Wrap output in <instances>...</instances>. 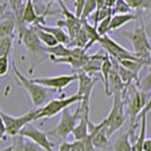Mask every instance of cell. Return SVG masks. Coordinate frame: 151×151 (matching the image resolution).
I'll use <instances>...</instances> for the list:
<instances>
[{
  "label": "cell",
  "mask_w": 151,
  "mask_h": 151,
  "mask_svg": "<svg viewBox=\"0 0 151 151\" xmlns=\"http://www.w3.org/2000/svg\"><path fill=\"white\" fill-rule=\"evenodd\" d=\"M33 82L40 84L42 86L55 90L56 92L61 93V91L67 87L69 84L78 80V75H60L55 76V77H42V78H31Z\"/></svg>",
  "instance_id": "7c38bea8"
},
{
  "label": "cell",
  "mask_w": 151,
  "mask_h": 151,
  "mask_svg": "<svg viewBox=\"0 0 151 151\" xmlns=\"http://www.w3.org/2000/svg\"><path fill=\"white\" fill-rule=\"evenodd\" d=\"M85 1H86V0H76L75 1V14L78 18H80V16H81Z\"/></svg>",
  "instance_id": "d590c367"
},
{
  "label": "cell",
  "mask_w": 151,
  "mask_h": 151,
  "mask_svg": "<svg viewBox=\"0 0 151 151\" xmlns=\"http://www.w3.org/2000/svg\"><path fill=\"white\" fill-rule=\"evenodd\" d=\"M122 97L125 101L127 115L130 121L129 127H133L138 124V117L147 102L146 93L142 92L137 86V83L133 82L126 88Z\"/></svg>",
  "instance_id": "277c9868"
},
{
  "label": "cell",
  "mask_w": 151,
  "mask_h": 151,
  "mask_svg": "<svg viewBox=\"0 0 151 151\" xmlns=\"http://www.w3.org/2000/svg\"><path fill=\"white\" fill-rule=\"evenodd\" d=\"M33 29H34L36 35L38 37V39L40 40L42 44H44L45 47H49V46H54L57 44H59L58 41L55 39V37L53 35H51L49 32H46L44 29H42L39 27H32Z\"/></svg>",
  "instance_id": "484cf974"
},
{
  "label": "cell",
  "mask_w": 151,
  "mask_h": 151,
  "mask_svg": "<svg viewBox=\"0 0 151 151\" xmlns=\"http://www.w3.org/2000/svg\"><path fill=\"white\" fill-rule=\"evenodd\" d=\"M98 44L101 45L103 50L110 55L111 58L115 59L118 61L124 60H135L139 59L135 56L133 52L126 49L121 45L118 44L117 42L111 38L108 34L104 35L100 38Z\"/></svg>",
  "instance_id": "9c48e42d"
},
{
  "label": "cell",
  "mask_w": 151,
  "mask_h": 151,
  "mask_svg": "<svg viewBox=\"0 0 151 151\" xmlns=\"http://www.w3.org/2000/svg\"><path fill=\"white\" fill-rule=\"evenodd\" d=\"M79 119V105L74 112H70L68 109H65L61 111L60 119L53 129L47 132V135L56 136L60 139L66 140L67 137L72 134L76 125Z\"/></svg>",
  "instance_id": "52a82bcc"
},
{
  "label": "cell",
  "mask_w": 151,
  "mask_h": 151,
  "mask_svg": "<svg viewBox=\"0 0 151 151\" xmlns=\"http://www.w3.org/2000/svg\"><path fill=\"white\" fill-rule=\"evenodd\" d=\"M137 126H138V124L133 127H129V130L118 137V139L116 140L114 145H113V151H133L132 144L130 141V137H131L132 133L135 132V129H137Z\"/></svg>",
  "instance_id": "ac0fdd59"
},
{
  "label": "cell",
  "mask_w": 151,
  "mask_h": 151,
  "mask_svg": "<svg viewBox=\"0 0 151 151\" xmlns=\"http://www.w3.org/2000/svg\"><path fill=\"white\" fill-rule=\"evenodd\" d=\"M145 30L146 35L148 37V39H151V21L145 25Z\"/></svg>",
  "instance_id": "7bdbcfd3"
},
{
  "label": "cell",
  "mask_w": 151,
  "mask_h": 151,
  "mask_svg": "<svg viewBox=\"0 0 151 151\" xmlns=\"http://www.w3.org/2000/svg\"><path fill=\"white\" fill-rule=\"evenodd\" d=\"M137 86H138V88L145 93H147L151 90V63L148 65L147 73H146V75L143 78V79L138 82Z\"/></svg>",
  "instance_id": "f1b7e54d"
},
{
  "label": "cell",
  "mask_w": 151,
  "mask_h": 151,
  "mask_svg": "<svg viewBox=\"0 0 151 151\" xmlns=\"http://www.w3.org/2000/svg\"><path fill=\"white\" fill-rule=\"evenodd\" d=\"M144 151H151V138H145L143 145Z\"/></svg>",
  "instance_id": "b9f144b4"
},
{
  "label": "cell",
  "mask_w": 151,
  "mask_h": 151,
  "mask_svg": "<svg viewBox=\"0 0 151 151\" xmlns=\"http://www.w3.org/2000/svg\"><path fill=\"white\" fill-rule=\"evenodd\" d=\"M35 27H39L45 31L49 32L51 35H53L55 37V39L58 41L59 44H63V45L70 44V37L67 34V32H66L63 27H60L59 26L51 27V26H46V25H38Z\"/></svg>",
  "instance_id": "ffe728a7"
},
{
  "label": "cell",
  "mask_w": 151,
  "mask_h": 151,
  "mask_svg": "<svg viewBox=\"0 0 151 151\" xmlns=\"http://www.w3.org/2000/svg\"><path fill=\"white\" fill-rule=\"evenodd\" d=\"M96 9H97L96 0H86L80 19H81V20L88 19V17L91 16L92 14L96 11Z\"/></svg>",
  "instance_id": "83f0119b"
},
{
  "label": "cell",
  "mask_w": 151,
  "mask_h": 151,
  "mask_svg": "<svg viewBox=\"0 0 151 151\" xmlns=\"http://www.w3.org/2000/svg\"><path fill=\"white\" fill-rule=\"evenodd\" d=\"M2 112V108L0 106V141L6 139V134H7V130H6V126H5L4 120L1 115Z\"/></svg>",
  "instance_id": "8d00e7d4"
},
{
  "label": "cell",
  "mask_w": 151,
  "mask_h": 151,
  "mask_svg": "<svg viewBox=\"0 0 151 151\" xmlns=\"http://www.w3.org/2000/svg\"><path fill=\"white\" fill-rule=\"evenodd\" d=\"M105 56H106V52L104 50L98 51L97 53L93 55H89L88 61L80 71H83V72L87 73L89 75H92L96 72H99Z\"/></svg>",
  "instance_id": "e0dca14e"
},
{
  "label": "cell",
  "mask_w": 151,
  "mask_h": 151,
  "mask_svg": "<svg viewBox=\"0 0 151 151\" xmlns=\"http://www.w3.org/2000/svg\"><path fill=\"white\" fill-rule=\"evenodd\" d=\"M23 150L24 151H42V149L39 145H37L30 140L24 138L23 143Z\"/></svg>",
  "instance_id": "836d02e7"
},
{
  "label": "cell",
  "mask_w": 151,
  "mask_h": 151,
  "mask_svg": "<svg viewBox=\"0 0 151 151\" xmlns=\"http://www.w3.org/2000/svg\"><path fill=\"white\" fill-rule=\"evenodd\" d=\"M111 60H112V69L111 71L110 78H109V93H110V96H113V94H123L127 86L123 82L119 74H118L117 60L113 58H111Z\"/></svg>",
  "instance_id": "9a60e30c"
},
{
  "label": "cell",
  "mask_w": 151,
  "mask_h": 151,
  "mask_svg": "<svg viewBox=\"0 0 151 151\" xmlns=\"http://www.w3.org/2000/svg\"><path fill=\"white\" fill-rule=\"evenodd\" d=\"M48 8L45 12L42 14H38L34 4H33V0H26L25 4H24L23 12L21 14V19L19 24H25V25H31L32 27H35L38 25H46L45 24V17L48 14H53L54 12H49Z\"/></svg>",
  "instance_id": "4fadbf2b"
},
{
  "label": "cell",
  "mask_w": 151,
  "mask_h": 151,
  "mask_svg": "<svg viewBox=\"0 0 151 151\" xmlns=\"http://www.w3.org/2000/svg\"><path fill=\"white\" fill-rule=\"evenodd\" d=\"M78 89L77 93L82 97V100H91V96L93 90L96 86L98 78H93L91 75L78 71Z\"/></svg>",
  "instance_id": "5bb4252c"
},
{
  "label": "cell",
  "mask_w": 151,
  "mask_h": 151,
  "mask_svg": "<svg viewBox=\"0 0 151 151\" xmlns=\"http://www.w3.org/2000/svg\"><path fill=\"white\" fill-rule=\"evenodd\" d=\"M111 16H109L105 19H103L102 21H100L96 26V30L98 32V34L100 37L106 35L109 33V27H110V23H111Z\"/></svg>",
  "instance_id": "1f68e13d"
},
{
  "label": "cell",
  "mask_w": 151,
  "mask_h": 151,
  "mask_svg": "<svg viewBox=\"0 0 151 151\" xmlns=\"http://www.w3.org/2000/svg\"><path fill=\"white\" fill-rule=\"evenodd\" d=\"M82 100V97L78 96V93H75L70 96H60L59 98H54L47 101L44 106L36 109V116L35 121L42 119V118H51L58 113L61 112L65 109H67L74 103L80 102Z\"/></svg>",
  "instance_id": "8992f818"
},
{
  "label": "cell",
  "mask_w": 151,
  "mask_h": 151,
  "mask_svg": "<svg viewBox=\"0 0 151 151\" xmlns=\"http://www.w3.org/2000/svg\"><path fill=\"white\" fill-rule=\"evenodd\" d=\"M140 17V14L138 13H117L113 14L111 19L110 23V27H109V32L113 31L115 29L122 27L123 26H125L126 24L129 23L131 21L138 20V18Z\"/></svg>",
  "instance_id": "2e32d148"
},
{
  "label": "cell",
  "mask_w": 151,
  "mask_h": 151,
  "mask_svg": "<svg viewBox=\"0 0 151 151\" xmlns=\"http://www.w3.org/2000/svg\"><path fill=\"white\" fill-rule=\"evenodd\" d=\"M90 121H91L90 118L79 117L78 122L77 123L75 129L72 131L73 137L76 141H82L87 137V135L89 133L88 125H89Z\"/></svg>",
  "instance_id": "7402d4cb"
},
{
  "label": "cell",
  "mask_w": 151,
  "mask_h": 151,
  "mask_svg": "<svg viewBox=\"0 0 151 151\" xmlns=\"http://www.w3.org/2000/svg\"><path fill=\"white\" fill-rule=\"evenodd\" d=\"M46 53L49 55V57H53L56 59H61L69 57L72 53V48L66 46L63 44H57L54 46L45 47Z\"/></svg>",
  "instance_id": "cb8c5ba5"
},
{
  "label": "cell",
  "mask_w": 151,
  "mask_h": 151,
  "mask_svg": "<svg viewBox=\"0 0 151 151\" xmlns=\"http://www.w3.org/2000/svg\"><path fill=\"white\" fill-rule=\"evenodd\" d=\"M12 71H13L14 78L16 80V83H18L21 87H23L27 92L33 106L35 108L42 107V104L46 100H48L56 93L55 90L42 86V85L33 82L31 79L25 77L20 72V70L17 68V65L14 61H12Z\"/></svg>",
  "instance_id": "7a4b0ae2"
},
{
  "label": "cell",
  "mask_w": 151,
  "mask_h": 151,
  "mask_svg": "<svg viewBox=\"0 0 151 151\" xmlns=\"http://www.w3.org/2000/svg\"><path fill=\"white\" fill-rule=\"evenodd\" d=\"M70 148H71V143L64 141L60 145L58 151H70Z\"/></svg>",
  "instance_id": "60d3db41"
},
{
  "label": "cell",
  "mask_w": 151,
  "mask_h": 151,
  "mask_svg": "<svg viewBox=\"0 0 151 151\" xmlns=\"http://www.w3.org/2000/svg\"><path fill=\"white\" fill-rule=\"evenodd\" d=\"M117 70H118V74H119L121 79L123 80V82L126 84L127 87L133 82L138 84L139 75L134 73V72H132V71H130L129 69H127L126 67H124V66L119 63V61L118 60H117Z\"/></svg>",
  "instance_id": "d4e9b609"
},
{
  "label": "cell",
  "mask_w": 151,
  "mask_h": 151,
  "mask_svg": "<svg viewBox=\"0 0 151 151\" xmlns=\"http://www.w3.org/2000/svg\"><path fill=\"white\" fill-rule=\"evenodd\" d=\"M131 8L127 5L124 0H115L114 6L112 7V13H129L131 12Z\"/></svg>",
  "instance_id": "4dcf8cb0"
},
{
  "label": "cell",
  "mask_w": 151,
  "mask_h": 151,
  "mask_svg": "<svg viewBox=\"0 0 151 151\" xmlns=\"http://www.w3.org/2000/svg\"><path fill=\"white\" fill-rule=\"evenodd\" d=\"M7 9V3H0V15H3Z\"/></svg>",
  "instance_id": "ee69618b"
},
{
  "label": "cell",
  "mask_w": 151,
  "mask_h": 151,
  "mask_svg": "<svg viewBox=\"0 0 151 151\" xmlns=\"http://www.w3.org/2000/svg\"><path fill=\"white\" fill-rule=\"evenodd\" d=\"M23 143H24V137H22L21 135H17L15 137H13L12 151H24Z\"/></svg>",
  "instance_id": "e575fe53"
},
{
  "label": "cell",
  "mask_w": 151,
  "mask_h": 151,
  "mask_svg": "<svg viewBox=\"0 0 151 151\" xmlns=\"http://www.w3.org/2000/svg\"><path fill=\"white\" fill-rule=\"evenodd\" d=\"M111 69H112V60L111 58V56L108 53H106V56L101 64L100 72L102 75L103 85H104V89H105V93L107 94V96H110V93H109V78H110Z\"/></svg>",
  "instance_id": "44dd1931"
},
{
  "label": "cell",
  "mask_w": 151,
  "mask_h": 151,
  "mask_svg": "<svg viewBox=\"0 0 151 151\" xmlns=\"http://www.w3.org/2000/svg\"><path fill=\"white\" fill-rule=\"evenodd\" d=\"M9 70V55L0 56V78L5 77Z\"/></svg>",
  "instance_id": "d6a6232c"
},
{
  "label": "cell",
  "mask_w": 151,
  "mask_h": 151,
  "mask_svg": "<svg viewBox=\"0 0 151 151\" xmlns=\"http://www.w3.org/2000/svg\"><path fill=\"white\" fill-rule=\"evenodd\" d=\"M150 111H151V96H150V98L147 100V102H146L145 107L144 108V110L142 111V112L140 113V115H139V117H138V121L140 120V118H141L142 116H143V115H146Z\"/></svg>",
  "instance_id": "ab89813d"
},
{
  "label": "cell",
  "mask_w": 151,
  "mask_h": 151,
  "mask_svg": "<svg viewBox=\"0 0 151 151\" xmlns=\"http://www.w3.org/2000/svg\"><path fill=\"white\" fill-rule=\"evenodd\" d=\"M121 35L129 40L133 47V53L137 58L151 63V45L148 37L145 30V24L141 16L138 18V24L134 30H125L121 32Z\"/></svg>",
  "instance_id": "3957f363"
},
{
  "label": "cell",
  "mask_w": 151,
  "mask_h": 151,
  "mask_svg": "<svg viewBox=\"0 0 151 151\" xmlns=\"http://www.w3.org/2000/svg\"><path fill=\"white\" fill-rule=\"evenodd\" d=\"M82 28L85 30V32H86V34L88 36V39H89L88 45L84 48L85 51H87L93 44L98 42L101 37L99 36L98 32L96 30V27L93 26V25H91V24L88 22L87 19L82 20Z\"/></svg>",
  "instance_id": "603a6c76"
},
{
  "label": "cell",
  "mask_w": 151,
  "mask_h": 151,
  "mask_svg": "<svg viewBox=\"0 0 151 151\" xmlns=\"http://www.w3.org/2000/svg\"><path fill=\"white\" fill-rule=\"evenodd\" d=\"M125 101L122 94H113V103L111 111L107 117L102 120L103 127L106 130L109 138L113 135L114 132L120 129L126 121Z\"/></svg>",
  "instance_id": "5b68a950"
},
{
  "label": "cell",
  "mask_w": 151,
  "mask_h": 151,
  "mask_svg": "<svg viewBox=\"0 0 151 151\" xmlns=\"http://www.w3.org/2000/svg\"><path fill=\"white\" fill-rule=\"evenodd\" d=\"M58 4L61 9V12L64 16L63 19L57 21V26L60 27H64L66 29V32L70 37V42L75 39V37L77 36L78 31L82 27V20L78 18L75 13L71 12L70 9L67 8V6L64 4L63 1H59Z\"/></svg>",
  "instance_id": "30bf717a"
},
{
  "label": "cell",
  "mask_w": 151,
  "mask_h": 151,
  "mask_svg": "<svg viewBox=\"0 0 151 151\" xmlns=\"http://www.w3.org/2000/svg\"><path fill=\"white\" fill-rule=\"evenodd\" d=\"M42 1L47 3V5H52V3H53V2L58 3L59 1H63V0H42Z\"/></svg>",
  "instance_id": "f6af8a7d"
},
{
  "label": "cell",
  "mask_w": 151,
  "mask_h": 151,
  "mask_svg": "<svg viewBox=\"0 0 151 151\" xmlns=\"http://www.w3.org/2000/svg\"><path fill=\"white\" fill-rule=\"evenodd\" d=\"M15 36H16V32L12 35H9L0 39V56L9 55L12 53Z\"/></svg>",
  "instance_id": "4316f807"
},
{
  "label": "cell",
  "mask_w": 151,
  "mask_h": 151,
  "mask_svg": "<svg viewBox=\"0 0 151 151\" xmlns=\"http://www.w3.org/2000/svg\"><path fill=\"white\" fill-rule=\"evenodd\" d=\"M1 115L4 120L5 126H6L7 134L13 138V137L19 135L20 131L24 129V127L29 124L32 121H35L36 109L29 111L26 114H23L21 116L9 115L3 111L1 112Z\"/></svg>",
  "instance_id": "ba28073f"
},
{
  "label": "cell",
  "mask_w": 151,
  "mask_h": 151,
  "mask_svg": "<svg viewBox=\"0 0 151 151\" xmlns=\"http://www.w3.org/2000/svg\"><path fill=\"white\" fill-rule=\"evenodd\" d=\"M16 18L13 13L0 19V39L14 34L16 32Z\"/></svg>",
  "instance_id": "d6986e66"
},
{
  "label": "cell",
  "mask_w": 151,
  "mask_h": 151,
  "mask_svg": "<svg viewBox=\"0 0 151 151\" xmlns=\"http://www.w3.org/2000/svg\"><path fill=\"white\" fill-rule=\"evenodd\" d=\"M16 35L19 42L24 45L28 53L29 57L28 74L32 75L37 66L47 60L48 54L46 53L45 47L42 46V42L38 39L32 27H28L25 24H17Z\"/></svg>",
  "instance_id": "6da1fadb"
},
{
  "label": "cell",
  "mask_w": 151,
  "mask_h": 151,
  "mask_svg": "<svg viewBox=\"0 0 151 151\" xmlns=\"http://www.w3.org/2000/svg\"><path fill=\"white\" fill-rule=\"evenodd\" d=\"M9 6L12 11V13L15 15L16 18V22L17 24L20 23V19H21V14L23 12V8H24V3L23 0H9Z\"/></svg>",
  "instance_id": "f546056e"
},
{
  "label": "cell",
  "mask_w": 151,
  "mask_h": 151,
  "mask_svg": "<svg viewBox=\"0 0 151 151\" xmlns=\"http://www.w3.org/2000/svg\"><path fill=\"white\" fill-rule=\"evenodd\" d=\"M19 135H21L26 139L30 140L37 145H39L42 150L55 151V144L49 141L48 135H47L46 132L39 129L35 126H33L31 123L24 127V129L20 131Z\"/></svg>",
  "instance_id": "8fae6325"
},
{
  "label": "cell",
  "mask_w": 151,
  "mask_h": 151,
  "mask_svg": "<svg viewBox=\"0 0 151 151\" xmlns=\"http://www.w3.org/2000/svg\"><path fill=\"white\" fill-rule=\"evenodd\" d=\"M83 141V145H84V150L85 151H96V149L94 148V146L93 145V142L90 135L88 134L87 137L85 138Z\"/></svg>",
  "instance_id": "74e56055"
},
{
  "label": "cell",
  "mask_w": 151,
  "mask_h": 151,
  "mask_svg": "<svg viewBox=\"0 0 151 151\" xmlns=\"http://www.w3.org/2000/svg\"><path fill=\"white\" fill-rule=\"evenodd\" d=\"M70 151H85L83 141H76L75 140L73 143H71Z\"/></svg>",
  "instance_id": "f35d334b"
}]
</instances>
